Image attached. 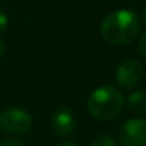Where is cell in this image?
<instances>
[{
  "label": "cell",
  "mask_w": 146,
  "mask_h": 146,
  "mask_svg": "<svg viewBox=\"0 0 146 146\" xmlns=\"http://www.w3.org/2000/svg\"><path fill=\"white\" fill-rule=\"evenodd\" d=\"M140 30L139 17L130 10H116L105 16L100 23V36L105 42L122 46L133 42Z\"/></svg>",
  "instance_id": "obj_1"
},
{
  "label": "cell",
  "mask_w": 146,
  "mask_h": 146,
  "mask_svg": "<svg viewBox=\"0 0 146 146\" xmlns=\"http://www.w3.org/2000/svg\"><path fill=\"white\" fill-rule=\"evenodd\" d=\"M125 105L122 93L112 86H100L88 99V110L96 120H110L116 117Z\"/></svg>",
  "instance_id": "obj_2"
},
{
  "label": "cell",
  "mask_w": 146,
  "mask_h": 146,
  "mask_svg": "<svg viewBox=\"0 0 146 146\" xmlns=\"http://www.w3.org/2000/svg\"><path fill=\"white\" fill-rule=\"evenodd\" d=\"M30 113L20 108H10L0 113V129L9 135H23L32 127Z\"/></svg>",
  "instance_id": "obj_3"
},
{
  "label": "cell",
  "mask_w": 146,
  "mask_h": 146,
  "mask_svg": "<svg viewBox=\"0 0 146 146\" xmlns=\"http://www.w3.org/2000/svg\"><path fill=\"white\" fill-rule=\"evenodd\" d=\"M119 140L123 146H145L146 120L140 117L126 120L119 129Z\"/></svg>",
  "instance_id": "obj_4"
},
{
  "label": "cell",
  "mask_w": 146,
  "mask_h": 146,
  "mask_svg": "<svg viewBox=\"0 0 146 146\" xmlns=\"http://www.w3.org/2000/svg\"><path fill=\"white\" fill-rule=\"evenodd\" d=\"M143 78V67L136 59H125L116 69V80L123 89L136 88Z\"/></svg>",
  "instance_id": "obj_5"
},
{
  "label": "cell",
  "mask_w": 146,
  "mask_h": 146,
  "mask_svg": "<svg viewBox=\"0 0 146 146\" xmlns=\"http://www.w3.org/2000/svg\"><path fill=\"white\" fill-rule=\"evenodd\" d=\"M76 126V120L73 113L69 109H62L54 113L52 119V130L53 135L57 137H67L73 133Z\"/></svg>",
  "instance_id": "obj_6"
},
{
  "label": "cell",
  "mask_w": 146,
  "mask_h": 146,
  "mask_svg": "<svg viewBox=\"0 0 146 146\" xmlns=\"http://www.w3.org/2000/svg\"><path fill=\"white\" fill-rule=\"evenodd\" d=\"M127 109L132 112V113H136V115H145L146 113V92H142V90H136V92H132L126 100H125Z\"/></svg>",
  "instance_id": "obj_7"
},
{
  "label": "cell",
  "mask_w": 146,
  "mask_h": 146,
  "mask_svg": "<svg viewBox=\"0 0 146 146\" xmlns=\"http://www.w3.org/2000/svg\"><path fill=\"white\" fill-rule=\"evenodd\" d=\"M90 146H116V142L110 135L103 133V135H99L98 137H95Z\"/></svg>",
  "instance_id": "obj_8"
},
{
  "label": "cell",
  "mask_w": 146,
  "mask_h": 146,
  "mask_svg": "<svg viewBox=\"0 0 146 146\" xmlns=\"http://www.w3.org/2000/svg\"><path fill=\"white\" fill-rule=\"evenodd\" d=\"M137 49H139L140 54L146 59V32H143V33L139 36V40H137Z\"/></svg>",
  "instance_id": "obj_9"
},
{
  "label": "cell",
  "mask_w": 146,
  "mask_h": 146,
  "mask_svg": "<svg viewBox=\"0 0 146 146\" xmlns=\"http://www.w3.org/2000/svg\"><path fill=\"white\" fill-rule=\"evenodd\" d=\"M7 25H9V19H7V15L0 9V32H5L7 29Z\"/></svg>",
  "instance_id": "obj_10"
},
{
  "label": "cell",
  "mask_w": 146,
  "mask_h": 146,
  "mask_svg": "<svg viewBox=\"0 0 146 146\" xmlns=\"http://www.w3.org/2000/svg\"><path fill=\"white\" fill-rule=\"evenodd\" d=\"M0 146H23V143L16 140V139H6L5 142H2Z\"/></svg>",
  "instance_id": "obj_11"
},
{
  "label": "cell",
  "mask_w": 146,
  "mask_h": 146,
  "mask_svg": "<svg viewBox=\"0 0 146 146\" xmlns=\"http://www.w3.org/2000/svg\"><path fill=\"white\" fill-rule=\"evenodd\" d=\"M3 53H5V43H3V40H2V39H0V59H2Z\"/></svg>",
  "instance_id": "obj_12"
},
{
  "label": "cell",
  "mask_w": 146,
  "mask_h": 146,
  "mask_svg": "<svg viewBox=\"0 0 146 146\" xmlns=\"http://www.w3.org/2000/svg\"><path fill=\"white\" fill-rule=\"evenodd\" d=\"M59 146H76V145L72 143V142H63V143H60Z\"/></svg>",
  "instance_id": "obj_13"
},
{
  "label": "cell",
  "mask_w": 146,
  "mask_h": 146,
  "mask_svg": "<svg viewBox=\"0 0 146 146\" xmlns=\"http://www.w3.org/2000/svg\"><path fill=\"white\" fill-rule=\"evenodd\" d=\"M145 20H146V10H145Z\"/></svg>",
  "instance_id": "obj_14"
}]
</instances>
